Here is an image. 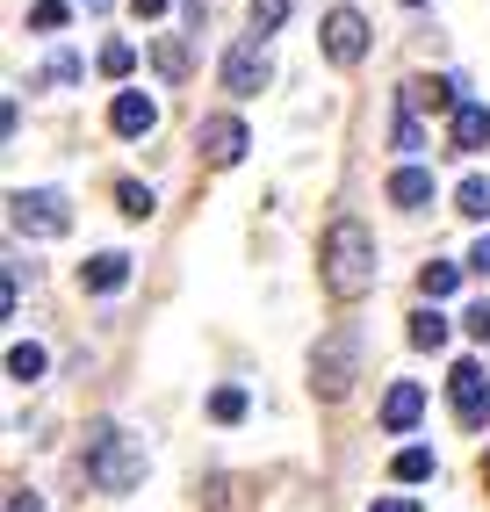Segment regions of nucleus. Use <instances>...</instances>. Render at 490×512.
Here are the masks:
<instances>
[{"instance_id": "20e7f679", "label": "nucleus", "mask_w": 490, "mask_h": 512, "mask_svg": "<svg viewBox=\"0 0 490 512\" xmlns=\"http://www.w3.org/2000/svg\"><path fill=\"white\" fill-rule=\"evenodd\" d=\"M354 368H361L354 332H332V339H318V361H310V390H318L325 404H339L346 390H354Z\"/></svg>"}, {"instance_id": "5701e85b", "label": "nucleus", "mask_w": 490, "mask_h": 512, "mask_svg": "<svg viewBox=\"0 0 490 512\" xmlns=\"http://www.w3.org/2000/svg\"><path fill=\"white\" fill-rule=\"evenodd\" d=\"M152 65H159L166 80H188V51L173 44V37H159V44H152Z\"/></svg>"}, {"instance_id": "72a5a7b5", "label": "nucleus", "mask_w": 490, "mask_h": 512, "mask_svg": "<svg viewBox=\"0 0 490 512\" xmlns=\"http://www.w3.org/2000/svg\"><path fill=\"white\" fill-rule=\"evenodd\" d=\"M404 8H426V0H404Z\"/></svg>"}, {"instance_id": "2eb2a0df", "label": "nucleus", "mask_w": 490, "mask_h": 512, "mask_svg": "<svg viewBox=\"0 0 490 512\" xmlns=\"http://www.w3.org/2000/svg\"><path fill=\"white\" fill-rule=\"evenodd\" d=\"M44 368H51V354L37 347V339H15V347H8V375H15V383H44Z\"/></svg>"}, {"instance_id": "cd10ccee", "label": "nucleus", "mask_w": 490, "mask_h": 512, "mask_svg": "<svg viewBox=\"0 0 490 512\" xmlns=\"http://www.w3.org/2000/svg\"><path fill=\"white\" fill-rule=\"evenodd\" d=\"M469 339H476V347H490V296L469 303Z\"/></svg>"}, {"instance_id": "2f4dec72", "label": "nucleus", "mask_w": 490, "mask_h": 512, "mask_svg": "<svg viewBox=\"0 0 490 512\" xmlns=\"http://www.w3.org/2000/svg\"><path fill=\"white\" fill-rule=\"evenodd\" d=\"M368 512H418V498H382V505H368Z\"/></svg>"}, {"instance_id": "f8f14e48", "label": "nucleus", "mask_w": 490, "mask_h": 512, "mask_svg": "<svg viewBox=\"0 0 490 512\" xmlns=\"http://www.w3.org/2000/svg\"><path fill=\"white\" fill-rule=\"evenodd\" d=\"M418 412H426V390H418V383H390V397H382V433H411Z\"/></svg>"}, {"instance_id": "c756f323", "label": "nucleus", "mask_w": 490, "mask_h": 512, "mask_svg": "<svg viewBox=\"0 0 490 512\" xmlns=\"http://www.w3.org/2000/svg\"><path fill=\"white\" fill-rule=\"evenodd\" d=\"M166 8H173V0H130V15H137V22H159Z\"/></svg>"}, {"instance_id": "423d86ee", "label": "nucleus", "mask_w": 490, "mask_h": 512, "mask_svg": "<svg viewBox=\"0 0 490 512\" xmlns=\"http://www.w3.org/2000/svg\"><path fill=\"white\" fill-rule=\"evenodd\" d=\"M325 58L332 65H361L368 58V15L361 8H332L325 15Z\"/></svg>"}, {"instance_id": "c85d7f7f", "label": "nucleus", "mask_w": 490, "mask_h": 512, "mask_svg": "<svg viewBox=\"0 0 490 512\" xmlns=\"http://www.w3.org/2000/svg\"><path fill=\"white\" fill-rule=\"evenodd\" d=\"M8 512H44V498L29 491V484H8Z\"/></svg>"}, {"instance_id": "b1692460", "label": "nucleus", "mask_w": 490, "mask_h": 512, "mask_svg": "<svg viewBox=\"0 0 490 512\" xmlns=\"http://www.w3.org/2000/svg\"><path fill=\"white\" fill-rule=\"evenodd\" d=\"M209 419H224V426H231V419H245V390H238V383H224L217 397H209Z\"/></svg>"}, {"instance_id": "473e14b6", "label": "nucleus", "mask_w": 490, "mask_h": 512, "mask_svg": "<svg viewBox=\"0 0 490 512\" xmlns=\"http://www.w3.org/2000/svg\"><path fill=\"white\" fill-rule=\"evenodd\" d=\"M483 484H490V455H483Z\"/></svg>"}, {"instance_id": "f3484780", "label": "nucleus", "mask_w": 490, "mask_h": 512, "mask_svg": "<svg viewBox=\"0 0 490 512\" xmlns=\"http://www.w3.org/2000/svg\"><path fill=\"white\" fill-rule=\"evenodd\" d=\"M418 289H426V296L440 303V296L462 289V267H454V260H426V267H418Z\"/></svg>"}, {"instance_id": "a878e982", "label": "nucleus", "mask_w": 490, "mask_h": 512, "mask_svg": "<svg viewBox=\"0 0 490 512\" xmlns=\"http://www.w3.org/2000/svg\"><path fill=\"white\" fill-rule=\"evenodd\" d=\"M44 80H51V87H73V80H80V58H73V51H58V58L44 65Z\"/></svg>"}, {"instance_id": "bb28decb", "label": "nucleus", "mask_w": 490, "mask_h": 512, "mask_svg": "<svg viewBox=\"0 0 490 512\" xmlns=\"http://www.w3.org/2000/svg\"><path fill=\"white\" fill-rule=\"evenodd\" d=\"M390 138H397V152H418V145H426V123H418V116H397Z\"/></svg>"}, {"instance_id": "9b49d317", "label": "nucleus", "mask_w": 490, "mask_h": 512, "mask_svg": "<svg viewBox=\"0 0 490 512\" xmlns=\"http://www.w3.org/2000/svg\"><path fill=\"white\" fill-rule=\"evenodd\" d=\"M447 145L454 152H483L490 145V109H483V101H462V109L447 116Z\"/></svg>"}, {"instance_id": "4468645a", "label": "nucleus", "mask_w": 490, "mask_h": 512, "mask_svg": "<svg viewBox=\"0 0 490 512\" xmlns=\"http://www.w3.org/2000/svg\"><path fill=\"white\" fill-rule=\"evenodd\" d=\"M390 202H397V210H426V202H433V174H426V166H397V174H390Z\"/></svg>"}, {"instance_id": "7ed1b4c3", "label": "nucleus", "mask_w": 490, "mask_h": 512, "mask_svg": "<svg viewBox=\"0 0 490 512\" xmlns=\"http://www.w3.org/2000/svg\"><path fill=\"white\" fill-rule=\"evenodd\" d=\"M8 224L22 238H58V231H73V202L58 188H15L8 195Z\"/></svg>"}, {"instance_id": "f03ea898", "label": "nucleus", "mask_w": 490, "mask_h": 512, "mask_svg": "<svg viewBox=\"0 0 490 512\" xmlns=\"http://www.w3.org/2000/svg\"><path fill=\"white\" fill-rule=\"evenodd\" d=\"M80 469H87L94 491H137V484H145V448H137V433H123V426L101 419V426H87Z\"/></svg>"}, {"instance_id": "4be33fe9", "label": "nucleus", "mask_w": 490, "mask_h": 512, "mask_svg": "<svg viewBox=\"0 0 490 512\" xmlns=\"http://www.w3.org/2000/svg\"><path fill=\"white\" fill-rule=\"evenodd\" d=\"M65 15H73L65 0H37V8H29V29H37V37H58V29H65Z\"/></svg>"}, {"instance_id": "a211bd4d", "label": "nucleus", "mask_w": 490, "mask_h": 512, "mask_svg": "<svg viewBox=\"0 0 490 512\" xmlns=\"http://www.w3.org/2000/svg\"><path fill=\"white\" fill-rule=\"evenodd\" d=\"M433 469H440V462H433V448H404V455L390 462V476H397V484H426Z\"/></svg>"}, {"instance_id": "9d476101", "label": "nucleus", "mask_w": 490, "mask_h": 512, "mask_svg": "<svg viewBox=\"0 0 490 512\" xmlns=\"http://www.w3.org/2000/svg\"><path fill=\"white\" fill-rule=\"evenodd\" d=\"M454 116V109H462V94H454V80H404V116Z\"/></svg>"}, {"instance_id": "ddd939ff", "label": "nucleus", "mask_w": 490, "mask_h": 512, "mask_svg": "<svg viewBox=\"0 0 490 512\" xmlns=\"http://www.w3.org/2000/svg\"><path fill=\"white\" fill-rule=\"evenodd\" d=\"M123 282H130V253H94L80 267V289H94V296H116Z\"/></svg>"}, {"instance_id": "dca6fc26", "label": "nucleus", "mask_w": 490, "mask_h": 512, "mask_svg": "<svg viewBox=\"0 0 490 512\" xmlns=\"http://www.w3.org/2000/svg\"><path fill=\"white\" fill-rule=\"evenodd\" d=\"M454 210H462L469 224H490V181H483V174H469L462 188H454Z\"/></svg>"}, {"instance_id": "1a4fd4ad", "label": "nucleus", "mask_w": 490, "mask_h": 512, "mask_svg": "<svg viewBox=\"0 0 490 512\" xmlns=\"http://www.w3.org/2000/svg\"><path fill=\"white\" fill-rule=\"evenodd\" d=\"M152 123H159V109H152V94H137V87H123V94L109 101V130H116V138H152Z\"/></svg>"}, {"instance_id": "aec40b11", "label": "nucleus", "mask_w": 490, "mask_h": 512, "mask_svg": "<svg viewBox=\"0 0 490 512\" xmlns=\"http://www.w3.org/2000/svg\"><path fill=\"white\" fill-rule=\"evenodd\" d=\"M411 347H426V354L447 347V318H440V311H418V318H411Z\"/></svg>"}, {"instance_id": "f257e3e1", "label": "nucleus", "mask_w": 490, "mask_h": 512, "mask_svg": "<svg viewBox=\"0 0 490 512\" xmlns=\"http://www.w3.org/2000/svg\"><path fill=\"white\" fill-rule=\"evenodd\" d=\"M318 275H325V289H332L339 303H361V296L375 289V275H382L375 231L354 224V217H339V224L325 231V246H318Z\"/></svg>"}, {"instance_id": "6e6552de", "label": "nucleus", "mask_w": 490, "mask_h": 512, "mask_svg": "<svg viewBox=\"0 0 490 512\" xmlns=\"http://www.w3.org/2000/svg\"><path fill=\"white\" fill-rule=\"evenodd\" d=\"M267 80H274V65H267L260 44H231V51H224V87H231V94H260Z\"/></svg>"}, {"instance_id": "0eeeda50", "label": "nucleus", "mask_w": 490, "mask_h": 512, "mask_svg": "<svg viewBox=\"0 0 490 512\" xmlns=\"http://www.w3.org/2000/svg\"><path fill=\"white\" fill-rule=\"evenodd\" d=\"M245 145H253V138H245V123H238V116H209V123L195 130L202 166H238V159H245Z\"/></svg>"}, {"instance_id": "412c9836", "label": "nucleus", "mask_w": 490, "mask_h": 512, "mask_svg": "<svg viewBox=\"0 0 490 512\" xmlns=\"http://www.w3.org/2000/svg\"><path fill=\"white\" fill-rule=\"evenodd\" d=\"M282 22H289V0H253V44H260V37H274Z\"/></svg>"}, {"instance_id": "393cba45", "label": "nucleus", "mask_w": 490, "mask_h": 512, "mask_svg": "<svg viewBox=\"0 0 490 512\" xmlns=\"http://www.w3.org/2000/svg\"><path fill=\"white\" fill-rule=\"evenodd\" d=\"M130 65H137V51H130V44H101V73H109V80H123Z\"/></svg>"}, {"instance_id": "7c9ffc66", "label": "nucleus", "mask_w": 490, "mask_h": 512, "mask_svg": "<svg viewBox=\"0 0 490 512\" xmlns=\"http://www.w3.org/2000/svg\"><path fill=\"white\" fill-rule=\"evenodd\" d=\"M469 267H476V275H490V231L476 238V253H469Z\"/></svg>"}, {"instance_id": "6ab92c4d", "label": "nucleus", "mask_w": 490, "mask_h": 512, "mask_svg": "<svg viewBox=\"0 0 490 512\" xmlns=\"http://www.w3.org/2000/svg\"><path fill=\"white\" fill-rule=\"evenodd\" d=\"M116 210H123V217H152V210H159V195H152L145 181H123V188H116Z\"/></svg>"}, {"instance_id": "39448f33", "label": "nucleus", "mask_w": 490, "mask_h": 512, "mask_svg": "<svg viewBox=\"0 0 490 512\" xmlns=\"http://www.w3.org/2000/svg\"><path fill=\"white\" fill-rule=\"evenodd\" d=\"M447 404H454V419H462V426L490 419V375H483V361H454L447 368Z\"/></svg>"}]
</instances>
